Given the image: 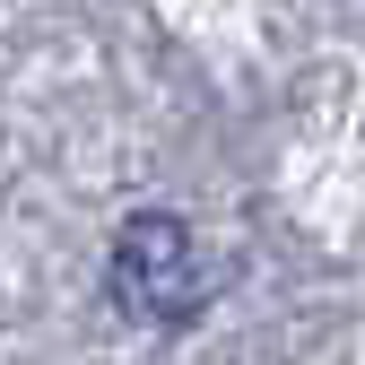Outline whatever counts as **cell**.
Returning a JSON list of instances; mask_svg holds the SVG:
<instances>
[{"label": "cell", "instance_id": "1", "mask_svg": "<svg viewBox=\"0 0 365 365\" xmlns=\"http://www.w3.org/2000/svg\"><path fill=\"white\" fill-rule=\"evenodd\" d=\"M105 287H113V304L130 313V322L182 331V322L217 296V269L200 261V235H192L174 209H140V217H122V235H113Z\"/></svg>", "mask_w": 365, "mask_h": 365}]
</instances>
